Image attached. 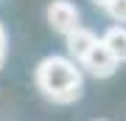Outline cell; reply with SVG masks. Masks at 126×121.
<instances>
[{"label":"cell","instance_id":"cell-1","mask_svg":"<svg viewBox=\"0 0 126 121\" xmlns=\"http://www.w3.org/2000/svg\"><path fill=\"white\" fill-rule=\"evenodd\" d=\"M34 82L39 93L53 104H73L84 93V73L76 59L70 56H45L34 71Z\"/></svg>","mask_w":126,"mask_h":121},{"label":"cell","instance_id":"cell-6","mask_svg":"<svg viewBox=\"0 0 126 121\" xmlns=\"http://www.w3.org/2000/svg\"><path fill=\"white\" fill-rule=\"evenodd\" d=\"M104 11H107L118 25H126V0H109V6Z\"/></svg>","mask_w":126,"mask_h":121},{"label":"cell","instance_id":"cell-4","mask_svg":"<svg viewBox=\"0 0 126 121\" xmlns=\"http://www.w3.org/2000/svg\"><path fill=\"white\" fill-rule=\"evenodd\" d=\"M95 42H98L95 31H90V28H84V25H79L76 31H70L67 37H64V45H67V56H70V59H76L79 65H81V59L87 56V51H90Z\"/></svg>","mask_w":126,"mask_h":121},{"label":"cell","instance_id":"cell-8","mask_svg":"<svg viewBox=\"0 0 126 121\" xmlns=\"http://www.w3.org/2000/svg\"><path fill=\"white\" fill-rule=\"evenodd\" d=\"M93 6H98V9H107V6H109V0H93Z\"/></svg>","mask_w":126,"mask_h":121},{"label":"cell","instance_id":"cell-2","mask_svg":"<svg viewBox=\"0 0 126 121\" xmlns=\"http://www.w3.org/2000/svg\"><path fill=\"white\" fill-rule=\"evenodd\" d=\"M81 68H84L90 76H95V79H109V76H115V71L121 68V62H118L115 54L98 40L90 51H87V56L81 59Z\"/></svg>","mask_w":126,"mask_h":121},{"label":"cell","instance_id":"cell-3","mask_svg":"<svg viewBox=\"0 0 126 121\" xmlns=\"http://www.w3.org/2000/svg\"><path fill=\"white\" fill-rule=\"evenodd\" d=\"M45 17H48V25L53 28L56 34H62V37H67L70 31H76V28L81 25L79 23L81 11H79L76 3H70V0H53V3L48 6Z\"/></svg>","mask_w":126,"mask_h":121},{"label":"cell","instance_id":"cell-5","mask_svg":"<svg viewBox=\"0 0 126 121\" xmlns=\"http://www.w3.org/2000/svg\"><path fill=\"white\" fill-rule=\"evenodd\" d=\"M101 42L115 54L118 62H126V25H112L101 37Z\"/></svg>","mask_w":126,"mask_h":121},{"label":"cell","instance_id":"cell-7","mask_svg":"<svg viewBox=\"0 0 126 121\" xmlns=\"http://www.w3.org/2000/svg\"><path fill=\"white\" fill-rule=\"evenodd\" d=\"M6 54H9V37H6V28L0 23V65L6 62Z\"/></svg>","mask_w":126,"mask_h":121}]
</instances>
